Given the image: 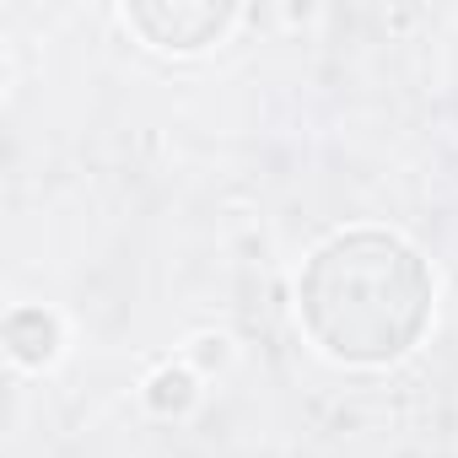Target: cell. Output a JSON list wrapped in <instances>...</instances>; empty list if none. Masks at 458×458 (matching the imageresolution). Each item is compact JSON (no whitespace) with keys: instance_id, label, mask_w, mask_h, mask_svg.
<instances>
[{"instance_id":"cell-1","label":"cell","mask_w":458,"mask_h":458,"mask_svg":"<svg viewBox=\"0 0 458 458\" xmlns=\"http://www.w3.org/2000/svg\"><path fill=\"white\" fill-rule=\"evenodd\" d=\"M431 302L437 281L426 259L383 226L335 233L297 276L302 335L340 367H388L415 351L431 324Z\"/></svg>"},{"instance_id":"cell-2","label":"cell","mask_w":458,"mask_h":458,"mask_svg":"<svg viewBox=\"0 0 458 458\" xmlns=\"http://www.w3.org/2000/svg\"><path fill=\"white\" fill-rule=\"evenodd\" d=\"M124 22H130L135 33H146L151 49H178V55H189V49L216 44V38L226 33V22H233V12H226V6H173V12H167V6H130Z\"/></svg>"}]
</instances>
